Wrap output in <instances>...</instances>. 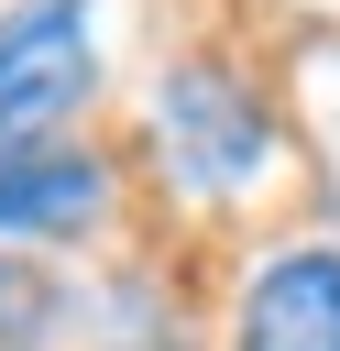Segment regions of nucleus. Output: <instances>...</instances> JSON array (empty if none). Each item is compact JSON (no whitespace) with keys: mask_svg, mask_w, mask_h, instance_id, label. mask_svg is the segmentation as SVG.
<instances>
[{"mask_svg":"<svg viewBox=\"0 0 340 351\" xmlns=\"http://www.w3.org/2000/svg\"><path fill=\"white\" fill-rule=\"evenodd\" d=\"M143 132H154V154H165V176H175L186 197H252V186L274 176V110H263L230 66H208V55L165 66Z\"/></svg>","mask_w":340,"mask_h":351,"instance_id":"obj_1","label":"nucleus"},{"mask_svg":"<svg viewBox=\"0 0 340 351\" xmlns=\"http://www.w3.org/2000/svg\"><path fill=\"white\" fill-rule=\"evenodd\" d=\"M99 88V0H11L0 11V154H33Z\"/></svg>","mask_w":340,"mask_h":351,"instance_id":"obj_2","label":"nucleus"},{"mask_svg":"<svg viewBox=\"0 0 340 351\" xmlns=\"http://www.w3.org/2000/svg\"><path fill=\"white\" fill-rule=\"evenodd\" d=\"M230 340H241V351H340V241L274 252V263L241 285Z\"/></svg>","mask_w":340,"mask_h":351,"instance_id":"obj_3","label":"nucleus"},{"mask_svg":"<svg viewBox=\"0 0 340 351\" xmlns=\"http://www.w3.org/2000/svg\"><path fill=\"white\" fill-rule=\"evenodd\" d=\"M99 208H110V165L99 154H66V143L0 154V241H66Z\"/></svg>","mask_w":340,"mask_h":351,"instance_id":"obj_4","label":"nucleus"}]
</instances>
